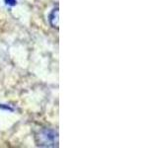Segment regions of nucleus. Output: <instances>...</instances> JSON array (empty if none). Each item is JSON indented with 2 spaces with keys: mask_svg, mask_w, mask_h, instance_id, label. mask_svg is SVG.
<instances>
[{
  "mask_svg": "<svg viewBox=\"0 0 158 148\" xmlns=\"http://www.w3.org/2000/svg\"><path fill=\"white\" fill-rule=\"evenodd\" d=\"M39 145L46 147H54L58 143L57 132L52 130H44L39 134Z\"/></svg>",
  "mask_w": 158,
  "mask_h": 148,
  "instance_id": "obj_1",
  "label": "nucleus"
},
{
  "mask_svg": "<svg viewBox=\"0 0 158 148\" xmlns=\"http://www.w3.org/2000/svg\"><path fill=\"white\" fill-rule=\"evenodd\" d=\"M49 23L52 27L54 28H57L58 27V9H53L52 13L51 14V16H49Z\"/></svg>",
  "mask_w": 158,
  "mask_h": 148,
  "instance_id": "obj_2",
  "label": "nucleus"
},
{
  "mask_svg": "<svg viewBox=\"0 0 158 148\" xmlns=\"http://www.w3.org/2000/svg\"><path fill=\"white\" fill-rule=\"evenodd\" d=\"M5 2H6V4H8V5H11V6H13V5L17 3L16 0H5Z\"/></svg>",
  "mask_w": 158,
  "mask_h": 148,
  "instance_id": "obj_3",
  "label": "nucleus"
}]
</instances>
